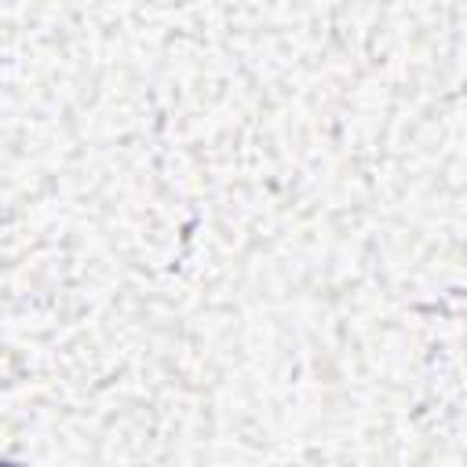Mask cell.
Here are the masks:
<instances>
[{
  "mask_svg": "<svg viewBox=\"0 0 467 467\" xmlns=\"http://www.w3.org/2000/svg\"><path fill=\"white\" fill-rule=\"evenodd\" d=\"M0 467H26V463H15V460H0Z\"/></svg>",
  "mask_w": 467,
  "mask_h": 467,
  "instance_id": "6da1fadb",
  "label": "cell"
}]
</instances>
